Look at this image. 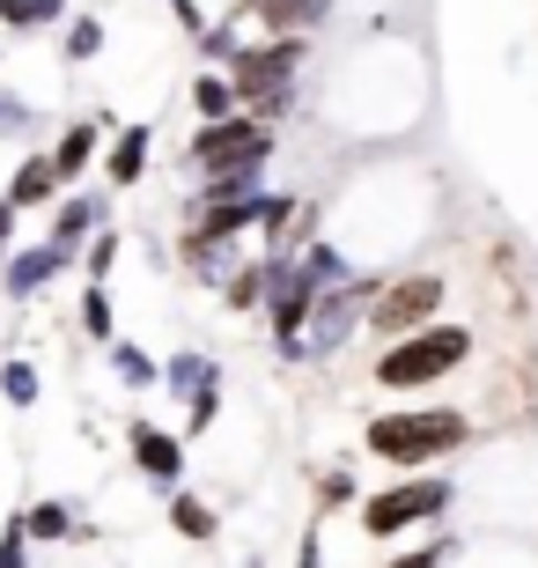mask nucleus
I'll use <instances>...</instances> for the list:
<instances>
[{
  "label": "nucleus",
  "instance_id": "nucleus-1",
  "mask_svg": "<svg viewBox=\"0 0 538 568\" xmlns=\"http://www.w3.org/2000/svg\"><path fill=\"white\" fill-rule=\"evenodd\" d=\"M465 355H473V333H465V325H420V333L392 339V347L376 355L369 377L384 384V392H420V384H443L450 369H465Z\"/></svg>",
  "mask_w": 538,
  "mask_h": 568
},
{
  "label": "nucleus",
  "instance_id": "nucleus-2",
  "mask_svg": "<svg viewBox=\"0 0 538 568\" xmlns=\"http://www.w3.org/2000/svg\"><path fill=\"white\" fill-rule=\"evenodd\" d=\"M473 422L457 414V406H435V414H376L369 422V450L384 465H428L443 450H465Z\"/></svg>",
  "mask_w": 538,
  "mask_h": 568
},
{
  "label": "nucleus",
  "instance_id": "nucleus-3",
  "mask_svg": "<svg viewBox=\"0 0 538 568\" xmlns=\"http://www.w3.org/2000/svg\"><path fill=\"white\" fill-rule=\"evenodd\" d=\"M273 155V126L266 119H214V126H200V141H192V163L207 170V178H229V170H258Z\"/></svg>",
  "mask_w": 538,
  "mask_h": 568
},
{
  "label": "nucleus",
  "instance_id": "nucleus-4",
  "mask_svg": "<svg viewBox=\"0 0 538 568\" xmlns=\"http://www.w3.org/2000/svg\"><path fill=\"white\" fill-rule=\"evenodd\" d=\"M303 67V30H288V38H266L251 44L244 60L229 67L236 74V89H244V104H266V111H288V74Z\"/></svg>",
  "mask_w": 538,
  "mask_h": 568
},
{
  "label": "nucleus",
  "instance_id": "nucleus-5",
  "mask_svg": "<svg viewBox=\"0 0 538 568\" xmlns=\"http://www.w3.org/2000/svg\"><path fill=\"white\" fill-rule=\"evenodd\" d=\"M450 509V480H414V487H384L362 503V531L369 539H392V531L420 525V517H443Z\"/></svg>",
  "mask_w": 538,
  "mask_h": 568
},
{
  "label": "nucleus",
  "instance_id": "nucleus-6",
  "mask_svg": "<svg viewBox=\"0 0 538 568\" xmlns=\"http://www.w3.org/2000/svg\"><path fill=\"white\" fill-rule=\"evenodd\" d=\"M428 311H443V274H406V281H392V288L369 303V325L384 339H406V333L428 325Z\"/></svg>",
  "mask_w": 538,
  "mask_h": 568
},
{
  "label": "nucleus",
  "instance_id": "nucleus-7",
  "mask_svg": "<svg viewBox=\"0 0 538 568\" xmlns=\"http://www.w3.org/2000/svg\"><path fill=\"white\" fill-rule=\"evenodd\" d=\"M362 288H369V281H354V288H339V295H325V303H317V317H311V325H317V333H311V355L317 362L339 355V347L354 339V325L369 317V311H362Z\"/></svg>",
  "mask_w": 538,
  "mask_h": 568
},
{
  "label": "nucleus",
  "instance_id": "nucleus-8",
  "mask_svg": "<svg viewBox=\"0 0 538 568\" xmlns=\"http://www.w3.org/2000/svg\"><path fill=\"white\" fill-rule=\"evenodd\" d=\"M125 443H133V465H141L155 487H177V473H185V443L170 436V428H155V422H125Z\"/></svg>",
  "mask_w": 538,
  "mask_h": 568
},
{
  "label": "nucleus",
  "instance_id": "nucleus-9",
  "mask_svg": "<svg viewBox=\"0 0 538 568\" xmlns=\"http://www.w3.org/2000/svg\"><path fill=\"white\" fill-rule=\"evenodd\" d=\"M67 266H74V244H60V236H52V244H30L22 258H8V274H0V281H8V295H38L44 281L67 274Z\"/></svg>",
  "mask_w": 538,
  "mask_h": 568
},
{
  "label": "nucleus",
  "instance_id": "nucleus-10",
  "mask_svg": "<svg viewBox=\"0 0 538 568\" xmlns=\"http://www.w3.org/2000/svg\"><path fill=\"white\" fill-rule=\"evenodd\" d=\"M52 192H60V163H52V148H44V155H22V170L8 178V200H16V207H44Z\"/></svg>",
  "mask_w": 538,
  "mask_h": 568
},
{
  "label": "nucleus",
  "instance_id": "nucleus-11",
  "mask_svg": "<svg viewBox=\"0 0 538 568\" xmlns=\"http://www.w3.org/2000/svg\"><path fill=\"white\" fill-rule=\"evenodd\" d=\"M258 8V22H266L273 38H288V30H317V22L332 16V0H251Z\"/></svg>",
  "mask_w": 538,
  "mask_h": 568
},
{
  "label": "nucleus",
  "instance_id": "nucleus-12",
  "mask_svg": "<svg viewBox=\"0 0 538 568\" xmlns=\"http://www.w3.org/2000/svg\"><path fill=\"white\" fill-rule=\"evenodd\" d=\"M97 141H104V126H67L60 141H52V163H60V185H74V178H82L89 170V155H97Z\"/></svg>",
  "mask_w": 538,
  "mask_h": 568
},
{
  "label": "nucleus",
  "instance_id": "nucleus-13",
  "mask_svg": "<svg viewBox=\"0 0 538 568\" xmlns=\"http://www.w3.org/2000/svg\"><path fill=\"white\" fill-rule=\"evenodd\" d=\"M236 104H244V89H236V74H200V82H192V111H200V119H236Z\"/></svg>",
  "mask_w": 538,
  "mask_h": 568
},
{
  "label": "nucleus",
  "instance_id": "nucleus-14",
  "mask_svg": "<svg viewBox=\"0 0 538 568\" xmlns=\"http://www.w3.org/2000/svg\"><path fill=\"white\" fill-rule=\"evenodd\" d=\"M148 133H155V126H119V141H111V185H141Z\"/></svg>",
  "mask_w": 538,
  "mask_h": 568
},
{
  "label": "nucleus",
  "instance_id": "nucleus-15",
  "mask_svg": "<svg viewBox=\"0 0 538 568\" xmlns=\"http://www.w3.org/2000/svg\"><path fill=\"white\" fill-rule=\"evenodd\" d=\"M67 16V0H0V22L8 30H52Z\"/></svg>",
  "mask_w": 538,
  "mask_h": 568
},
{
  "label": "nucleus",
  "instance_id": "nucleus-16",
  "mask_svg": "<svg viewBox=\"0 0 538 568\" xmlns=\"http://www.w3.org/2000/svg\"><path fill=\"white\" fill-rule=\"evenodd\" d=\"M170 525L185 531V539H200V547H207V539H214V509L200 503V495H170Z\"/></svg>",
  "mask_w": 538,
  "mask_h": 568
},
{
  "label": "nucleus",
  "instance_id": "nucleus-17",
  "mask_svg": "<svg viewBox=\"0 0 538 568\" xmlns=\"http://www.w3.org/2000/svg\"><path fill=\"white\" fill-rule=\"evenodd\" d=\"M170 392L207 399V392H214V362H207V355H177V362H170Z\"/></svg>",
  "mask_w": 538,
  "mask_h": 568
},
{
  "label": "nucleus",
  "instance_id": "nucleus-18",
  "mask_svg": "<svg viewBox=\"0 0 538 568\" xmlns=\"http://www.w3.org/2000/svg\"><path fill=\"white\" fill-rule=\"evenodd\" d=\"M111 369H119V384H133V392H148V384H155V362H148L133 339H111Z\"/></svg>",
  "mask_w": 538,
  "mask_h": 568
},
{
  "label": "nucleus",
  "instance_id": "nucleus-19",
  "mask_svg": "<svg viewBox=\"0 0 538 568\" xmlns=\"http://www.w3.org/2000/svg\"><path fill=\"white\" fill-rule=\"evenodd\" d=\"M200 52H207V60H229V67H236L251 44L236 38V22H207V30H200Z\"/></svg>",
  "mask_w": 538,
  "mask_h": 568
},
{
  "label": "nucleus",
  "instance_id": "nucleus-20",
  "mask_svg": "<svg viewBox=\"0 0 538 568\" xmlns=\"http://www.w3.org/2000/svg\"><path fill=\"white\" fill-rule=\"evenodd\" d=\"M22 531H30L38 547H60V539H67V509L60 503H38L30 517H22Z\"/></svg>",
  "mask_w": 538,
  "mask_h": 568
},
{
  "label": "nucleus",
  "instance_id": "nucleus-21",
  "mask_svg": "<svg viewBox=\"0 0 538 568\" xmlns=\"http://www.w3.org/2000/svg\"><path fill=\"white\" fill-rule=\"evenodd\" d=\"M82 333L111 339V288H104V281H89V295H82Z\"/></svg>",
  "mask_w": 538,
  "mask_h": 568
},
{
  "label": "nucleus",
  "instance_id": "nucleus-22",
  "mask_svg": "<svg viewBox=\"0 0 538 568\" xmlns=\"http://www.w3.org/2000/svg\"><path fill=\"white\" fill-rule=\"evenodd\" d=\"M273 288V274H266V266H251V274H236V281H229V311H258V295H266Z\"/></svg>",
  "mask_w": 538,
  "mask_h": 568
},
{
  "label": "nucleus",
  "instance_id": "nucleus-23",
  "mask_svg": "<svg viewBox=\"0 0 538 568\" xmlns=\"http://www.w3.org/2000/svg\"><path fill=\"white\" fill-rule=\"evenodd\" d=\"M89 230H97V200H67L60 222H52V236H60V244H74V236H89Z\"/></svg>",
  "mask_w": 538,
  "mask_h": 568
},
{
  "label": "nucleus",
  "instance_id": "nucleus-24",
  "mask_svg": "<svg viewBox=\"0 0 538 568\" xmlns=\"http://www.w3.org/2000/svg\"><path fill=\"white\" fill-rule=\"evenodd\" d=\"M97 52H104V22L82 16L74 30H67V60H97Z\"/></svg>",
  "mask_w": 538,
  "mask_h": 568
},
{
  "label": "nucleus",
  "instance_id": "nucleus-25",
  "mask_svg": "<svg viewBox=\"0 0 538 568\" xmlns=\"http://www.w3.org/2000/svg\"><path fill=\"white\" fill-rule=\"evenodd\" d=\"M0 392H8L16 406H30L38 399V369H30V362H8V369H0Z\"/></svg>",
  "mask_w": 538,
  "mask_h": 568
},
{
  "label": "nucleus",
  "instance_id": "nucleus-26",
  "mask_svg": "<svg viewBox=\"0 0 538 568\" xmlns=\"http://www.w3.org/2000/svg\"><path fill=\"white\" fill-rule=\"evenodd\" d=\"M82 266H89V281H111V266H119V230H104V236H97Z\"/></svg>",
  "mask_w": 538,
  "mask_h": 568
},
{
  "label": "nucleus",
  "instance_id": "nucleus-27",
  "mask_svg": "<svg viewBox=\"0 0 538 568\" xmlns=\"http://www.w3.org/2000/svg\"><path fill=\"white\" fill-rule=\"evenodd\" d=\"M325 509H339V503H354V473H325V495H317Z\"/></svg>",
  "mask_w": 538,
  "mask_h": 568
},
{
  "label": "nucleus",
  "instance_id": "nucleus-28",
  "mask_svg": "<svg viewBox=\"0 0 538 568\" xmlns=\"http://www.w3.org/2000/svg\"><path fill=\"white\" fill-rule=\"evenodd\" d=\"M392 568H443V547H414L406 561H392Z\"/></svg>",
  "mask_w": 538,
  "mask_h": 568
},
{
  "label": "nucleus",
  "instance_id": "nucleus-29",
  "mask_svg": "<svg viewBox=\"0 0 538 568\" xmlns=\"http://www.w3.org/2000/svg\"><path fill=\"white\" fill-rule=\"evenodd\" d=\"M16 214H22L16 200H0V244H8V230H16Z\"/></svg>",
  "mask_w": 538,
  "mask_h": 568
}]
</instances>
